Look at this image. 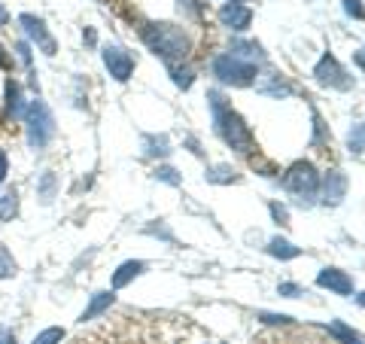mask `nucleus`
<instances>
[{"instance_id":"obj_1","label":"nucleus","mask_w":365,"mask_h":344,"mask_svg":"<svg viewBox=\"0 0 365 344\" xmlns=\"http://www.w3.org/2000/svg\"><path fill=\"white\" fill-rule=\"evenodd\" d=\"M210 110H213L216 131H220V137L228 146H232V150H237V153H250V150H253V134H250L244 119L237 116L232 107H225L222 95H216V91H210Z\"/></svg>"},{"instance_id":"obj_2","label":"nucleus","mask_w":365,"mask_h":344,"mask_svg":"<svg viewBox=\"0 0 365 344\" xmlns=\"http://www.w3.org/2000/svg\"><path fill=\"white\" fill-rule=\"evenodd\" d=\"M143 40L155 55H162L165 61H180L189 55V37L180 28L168 25V21H153V25H146Z\"/></svg>"},{"instance_id":"obj_3","label":"nucleus","mask_w":365,"mask_h":344,"mask_svg":"<svg viewBox=\"0 0 365 344\" xmlns=\"http://www.w3.org/2000/svg\"><path fill=\"white\" fill-rule=\"evenodd\" d=\"M213 74L222 79V83H232V86H250L256 76V67L250 61H241L235 55H220L213 61Z\"/></svg>"},{"instance_id":"obj_4","label":"nucleus","mask_w":365,"mask_h":344,"mask_svg":"<svg viewBox=\"0 0 365 344\" xmlns=\"http://www.w3.org/2000/svg\"><path fill=\"white\" fill-rule=\"evenodd\" d=\"M283 186H287L292 195H299V198H314V192L319 186V180H317V171L307 165V162H295L289 171H287V177H283Z\"/></svg>"},{"instance_id":"obj_5","label":"nucleus","mask_w":365,"mask_h":344,"mask_svg":"<svg viewBox=\"0 0 365 344\" xmlns=\"http://www.w3.org/2000/svg\"><path fill=\"white\" fill-rule=\"evenodd\" d=\"M314 76H317V83H323V86H332V88H341V91L350 88V79L344 74V67H341L332 55H323V59H319Z\"/></svg>"},{"instance_id":"obj_6","label":"nucleus","mask_w":365,"mask_h":344,"mask_svg":"<svg viewBox=\"0 0 365 344\" xmlns=\"http://www.w3.org/2000/svg\"><path fill=\"white\" fill-rule=\"evenodd\" d=\"M28 122H31V141L34 143H46L52 137V116H49V110H46L40 101L37 104H31Z\"/></svg>"},{"instance_id":"obj_7","label":"nucleus","mask_w":365,"mask_h":344,"mask_svg":"<svg viewBox=\"0 0 365 344\" xmlns=\"http://www.w3.org/2000/svg\"><path fill=\"white\" fill-rule=\"evenodd\" d=\"M104 64L110 67V76H116V79H128L131 71H134L131 55L125 49H119V46H110V49H104Z\"/></svg>"},{"instance_id":"obj_8","label":"nucleus","mask_w":365,"mask_h":344,"mask_svg":"<svg viewBox=\"0 0 365 344\" xmlns=\"http://www.w3.org/2000/svg\"><path fill=\"white\" fill-rule=\"evenodd\" d=\"M220 21L225 28H232V31H247L250 21H253V13H250L247 6H241V4H225L220 9Z\"/></svg>"},{"instance_id":"obj_9","label":"nucleus","mask_w":365,"mask_h":344,"mask_svg":"<svg viewBox=\"0 0 365 344\" xmlns=\"http://www.w3.org/2000/svg\"><path fill=\"white\" fill-rule=\"evenodd\" d=\"M317 283L323 286V290H335L338 295H350L353 293V280L338 268H323L319 271V278H317Z\"/></svg>"},{"instance_id":"obj_10","label":"nucleus","mask_w":365,"mask_h":344,"mask_svg":"<svg viewBox=\"0 0 365 344\" xmlns=\"http://www.w3.org/2000/svg\"><path fill=\"white\" fill-rule=\"evenodd\" d=\"M344 192H347V180L341 171H329V177L323 183V201L326 204H338L341 198H344Z\"/></svg>"},{"instance_id":"obj_11","label":"nucleus","mask_w":365,"mask_h":344,"mask_svg":"<svg viewBox=\"0 0 365 344\" xmlns=\"http://www.w3.org/2000/svg\"><path fill=\"white\" fill-rule=\"evenodd\" d=\"M21 25L28 28V34H31L34 40H40V46H43L46 52H49V55L55 52V43H52L49 34H46V28H43V21H40V19H34V16H21Z\"/></svg>"},{"instance_id":"obj_12","label":"nucleus","mask_w":365,"mask_h":344,"mask_svg":"<svg viewBox=\"0 0 365 344\" xmlns=\"http://www.w3.org/2000/svg\"><path fill=\"white\" fill-rule=\"evenodd\" d=\"M268 253H271V256H277V259H295V256L302 253V250H299V247H292L289 241H283V238H274L271 244H268Z\"/></svg>"},{"instance_id":"obj_13","label":"nucleus","mask_w":365,"mask_h":344,"mask_svg":"<svg viewBox=\"0 0 365 344\" xmlns=\"http://www.w3.org/2000/svg\"><path fill=\"white\" fill-rule=\"evenodd\" d=\"M140 271H143V262H125V265L116 271V278H113V286H125L131 278H137Z\"/></svg>"},{"instance_id":"obj_14","label":"nucleus","mask_w":365,"mask_h":344,"mask_svg":"<svg viewBox=\"0 0 365 344\" xmlns=\"http://www.w3.org/2000/svg\"><path fill=\"white\" fill-rule=\"evenodd\" d=\"M110 302H113V295L110 293H98L95 299H91V305L86 308V314H83V320H95L101 311H107L110 308Z\"/></svg>"},{"instance_id":"obj_15","label":"nucleus","mask_w":365,"mask_h":344,"mask_svg":"<svg viewBox=\"0 0 365 344\" xmlns=\"http://www.w3.org/2000/svg\"><path fill=\"white\" fill-rule=\"evenodd\" d=\"M235 52H241V55H247V59H256V61H262V49L256 43H235L232 46ZM241 55H235V59H241Z\"/></svg>"},{"instance_id":"obj_16","label":"nucleus","mask_w":365,"mask_h":344,"mask_svg":"<svg viewBox=\"0 0 365 344\" xmlns=\"http://www.w3.org/2000/svg\"><path fill=\"white\" fill-rule=\"evenodd\" d=\"M13 213H16V192H6L0 198V220H9Z\"/></svg>"},{"instance_id":"obj_17","label":"nucleus","mask_w":365,"mask_h":344,"mask_svg":"<svg viewBox=\"0 0 365 344\" xmlns=\"http://www.w3.org/2000/svg\"><path fill=\"white\" fill-rule=\"evenodd\" d=\"M350 146H353V150H365V125H356V128H353L350 131Z\"/></svg>"},{"instance_id":"obj_18","label":"nucleus","mask_w":365,"mask_h":344,"mask_svg":"<svg viewBox=\"0 0 365 344\" xmlns=\"http://www.w3.org/2000/svg\"><path fill=\"white\" fill-rule=\"evenodd\" d=\"M13 271H16V262L9 259V253H6L4 247H0V278H9Z\"/></svg>"},{"instance_id":"obj_19","label":"nucleus","mask_w":365,"mask_h":344,"mask_svg":"<svg viewBox=\"0 0 365 344\" xmlns=\"http://www.w3.org/2000/svg\"><path fill=\"white\" fill-rule=\"evenodd\" d=\"M174 83L180 88H189L192 86V71H180V67H177V71H174Z\"/></svg>"},{"instance_id":"obj_20","label":"nucleus","mask_w":365,"mask_h":344,"mask_svg":"<svg viewBox=\"0 0 365 344\" xmlns=\"http://www.w3.org/2000/svg\"><path fill=\"white\" fill-rule=\"evenodd\" d=\"M344 9L350 16H356V19H362L365 16V9H362V0H344Z\"/></svg>"},{"instance_id":"obj_21","label":"nucleus","mask_w":365,"mask_h":344,"mask_svg":"<svg viewBox=\"0 0 365 344\" xmlns=\"http://www.w3.org/2000/svg\"><path fill=\"white\" fill-rule=\"evenodd\" d=\"M210 180H220V183H225V180H235V171H228V168H216L213 174H210Z\"/></svg>"},{"instance_id":"obj_22","label":"nucleus","mask_w":365,"mask_h":344,"mask_svg":"<svg viewBox=\"0 0 365 344\" xmlns=\"http://www.w3.org/2000/svg\"><path fill=\"white\" fill-rule=\"evenodd\" d=\"M280 293H283V295H299L302 290H299L295 283H283V286H280Z\"/></svg>"},{"instance_id":"obj_23","label":"nucleus","mask_w":365,"mask_h":344,"mask_svg":"<svg viewBox=\"0 0 365 344\" xmlns=\"http://www.w3.org/2000/svg\"><path fill=\"white\" fill-rule=\"evenodd\" d=\"M158 177L168 180V183H177V177H174V171H170V168H162V171H158Z\"/></svg>"},{"instance_id":"obj_24","label":"nucleus","mask_w":365,"mask_h":344,"mask_svg":"<svg viewBox=\"0 0 365 344\" xmlns=\"http://www.w3.org/2000/svg\"><path fill=\"white\" fill-rule=\"evenodd\" d=\"M271 213L277 216V220H287V211H283V208H277V204H274V208H271Z\"/></svg>"},{"instance_id":"obj_25","label":"nucleus","mask_w":365,"mask_h":344,"mask_svg":"<svg viewBox=\"0 0 365 344\" xmlns=\"http://www.w3.org/2000/svg\"><path fill=\"white\" fill-rule=\"evenodd\" d=\"M0 344H16V338L9 332H0Z\"/></svg>"},{"instance_id":"obj_26","label":"nucleus","mask_w":365,"mask_h":344,"mask_svg":"<svg viewBox=\"0 0 365 344\" xmlns=\"http://www.w3.org/2000/svg\"><path fill=\"white\" fill-rule=\"evenodd\" d=\"M4 174H6V158L0 156V180H4Z\"/></svg>"},{"instance_id":"obj_27","label":"nucleus","mask_w":365,"mask_h":344,"mask_svg":"<svg viewBox=\"0 0 365 344\" xmlns=\"http://www.w3.org/2000/svg\"><path fill=\"white\" fill-rule=\"evenodd\" d=\"M356 299H359V305H365V293H362V295H356Z\"/></svg>"},{"instance_id":"obj_28","label":"nucleus","mask_w":365,"mask_h":344,"mask_svg":"<svg viewBox=\"0 0 365 344\" xmlns=\"http://www.w3.org/2000/svg\"><path fill=\"white\" fill-rule=\"evenodd\" d=\"M0 16H4V13H0Z\"/></svg>"}]
</instances>
